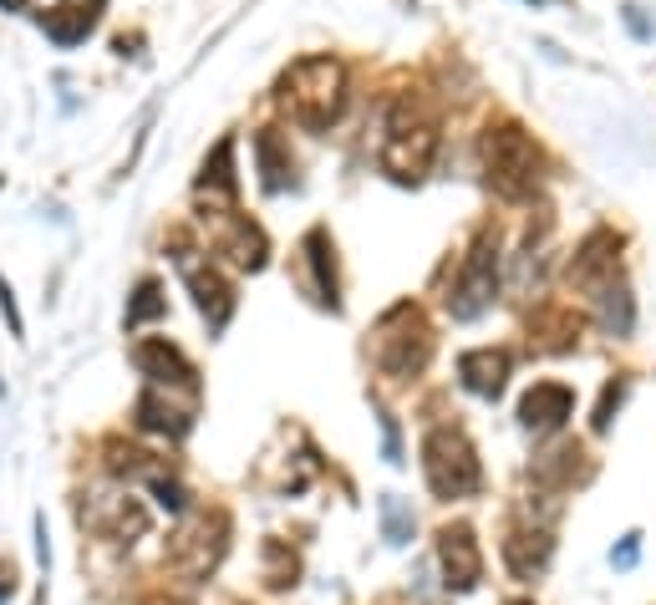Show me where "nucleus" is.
I'll return each instance as SVG.
<instances>
[{
  "mask_svg": "<svg viewBox=\"0 0 656 605\" xmlns=\"http://www.w3.org/2000/svg\"><path fill=\"white\" fill-rule=\"evenodd\" d=\"M438 153V112L422 93H397L387 107V122H381V169L402 179V184H418L422 173L433 169Z\"/></svg>",
  "mask_w": 656,
  "mask_h": 605,
  "instance_id": "nucleus-1",
  "label": "nucleus"
},
{
  "mask_svg": "<svg viewBox=\"0 0 656 605\" xmlns=\"http://www.w3.org/2000/svg\"><path fill=\"white\" fill-rule=\"evenodd\" d=\"M280 102H286L290 122H301L305 132H326L342 118L346 102V66L336 56H301L280 77Z\"/></svg>",
  "mask_w": 656,
  "mask_h": 605,
  "instance_id": "nucleus-2",
  "label": "nucleus"
},
{
  "mask_svg": "<svg viewBox=\"0 0 656 605\" xmlns=\"http://www.w3.org/2000/svg\"><path fill=\"white\" fill-rule=\"evenodd\" d=\"M478 153H484L488 184L499 188L504 198H529L545 184V153H539L535 138L519 122H488Z\"/></svg>",
  "mask_w": 656,
  "mask_h": 605,
  "instance_id": "nucleus-3",
  "label": "nucleus"
},
{
  "mask_svg": "<svg viewBox=\"0 0 656 605\" xmlns=\"http://www.w3.org/2000/svg\"><path fill=\"white\" fill-rule=\"evenodd\" d=\"M433 356V331L422 321V311L412 301H397L387 316L372 326V361H377L392 382H407L418 377Z\"/></svg>",
  "mask_w": 656,
  "mask_h": 605,
  "instance_id": "nucleus-4",
  "label": "nucleus"
},
{
  "mask_svg": "<svg viewBox=\"0 0 656 605\" xmlns=\"http://www.w3.org/2000/svg\"><path fill=\"white\" fill-rule=\"evenodd\" d=\"M422 478L433 488L438 499H469L484 488V468H478V453H473L469 433L463 428H433L422 437Z\"/></svg>",
  "mask_w": 656,
  "mask_h": 605,
  "instance_id": "nucleus-5",
  "label": "nucleus"
},
{
  "mask_svg": "<svg viewBox=\"0 0 656 605\" xmlns=\"http://www.w3.org/2000/svg\"><path fill=\"white\" fill-rule=\"evenodd\" d=\"M494 285H499V229H484L478 245L469 250L459 280H453V295H448V311L453 321H478L494 301Z\"/></svg>",
  "mask_w": 656,
  "mask_h": 605,
  "instance_id": "nucleus-6",
  "label": "nucleus"
},
{
  "mask_svg": "<svg viewBox=\"0 0 656 605\" xmlns=\"http://www.w3.org/2000/svg\"><path fill=\"white\" fill-rule=\"evenodd\" d=\"M224 534H229V519H224L219 509L189 514L184 529H179L173 544H169V565L179 570V575H189V580H204L224 560V544H229Z\"/></svg>",
  "mask_w": 656,
  "mask_h": 605,
  "instance_id": "nucleus-7",
  "label": "nucleus"
},
{
  "mask_svg": "<svg viewBox=\"0 0 656 605\" xmlns=\"http://www.w3.org/2000/svg\"><path fill=\"white\" fill-rule=\"evenodd\" d=\"M438 565H443L448 591H473L484 580V554H478V540H473V525L438 529Z\"/></svg>",
  "mask_w": 656,
  "mask_h": 605,
  "instance_id": "nucleus-8",
  "label": "nucleus"
},
{
  "mask_svg": "<svg viewBox=\"0 0 656 605\" xmlns=\"http://www.w3.org/2000/svg\"><path fill=\"white\" fill-rule=\"evenodd\" d=\"M132 361H138V371L148 377V387H184L189 397L198 392V371L194 361H189L179 346L169 342V336H153V342H138L132 346Z\"/></svg>",
  "mask_w": 656,
  "mask_h": 605,
  "instance_id": "nucleus-9",
  "label": "nucleus"
},
{
  "mask_svg": "<svg viewBox=\"0 0 656 605\" xmlns=\"http://www.w3.org/2000/svg\"><path fill=\"white\" fill-rule=\"evenodd\" d=\"M616 276H621V239L611 235V229H595L576 250V260H570V285L595 295V290H605Z\"/></svg>",
  "mask_w": 656,
  "mask_h": 605,
  "instance_id": "nucleus-10",
  "label": "nucleus"
},
{
  "mask_svg": "<svg viewBox=\"0 0 656 605\" xmlns=\"http://www.w3.org/2000/svg\"><path fill=\"white\" fill-rule=\"evenodd\" d=\"M576 412V392L564 382H535L525 397H519V422L525 433H560L564 422Z\"/></svg>",
  "mask_w": 656,
  "mask_h": 605,
  "instance_id": "nucleus-11",
  "label": "nucleus"
},
{
  "mask_svg": "<svg viewBox=\"0 0 656 605\" xmlns=\"http://www.w3.org/2000/svg\"><path fill=\"white\" fill-rule=\"evenodd\" d=\"M184 276H189V290H194L204 321H209V331H224V321L235 316V290H229V280H224L214 264H194V260H184Z\"/></svg>",
  "mask_w": 656,
  "mask_h": 605,
  "instance_id": "nucleus-12",
  "label": "nucleus"
},
{
  "mask_svg": "<svg viewBox=\"0 0 656 605\" xmlns=\"http://www.w3.org/2000/svg\"><path fill=\"white\" fill-rule=\"evenodd\" d=\"M550 554H555V540L545 529H509V534H504V565H509L514 580L545 575Z\"/></svg>",
  "mask_w": 656,
  "mask_h": 605,
  "instance_id": "nucleus-13",
  "label": "nucleus"
},
{
  "mask_svg": "<svg viewBox=\"0 0 656 605\" xmlns=\"http://www.w3.org/2000/svg\"><path fill=\"white\" fill-rule=\"evenodd\" d=\"M459 377L473 397H499L509 382V352H494V346H478V352L459 356Z\"/></svg>",
  "mask_w": 656,
  "mask_h": 605,
  "instance_id": "nucleus-14",
  "label": "nucleus"
},
{
  "mask_svg": "<svg viewBox=\"0 0 656 605\" xmlns=\"http://www.w3.org/2000/svg\"><path fill=\"white\" fill-rule=\"evenodd\" d=\"M576 342H580V316H570L564 305H545L529 321V346H539V352H570Z\"/></svg>",
  "mask_w": 656,
  "mask_h": 605,
  "instance_id": "nucleus-15",
  "label": "nucleus"
},
{
  "mask_svg": "<svg viewBox=\"0 0 656 605\" xmlns=\"http://www.w3.org/2000/svg\"><path fill=\"white\" fill-rule=\"evenodd\" d=\"M93 26H97V6H56V11L41 15V31H46L56 46H77Z\"/></svg>",
  "mask_w": 656,
  "mask_h": 605,
  "instance_id": "nucleus-16",
  "label": "nucleus"
},
{
  "mask_svg": "<svg viewBox=\"0 0 656 605\" xmlns=\"http://www.w3.org/2000/svg\"><path fill=\"white\" fill-rule=\"evenodd\" d=\"M138 428H148V433L184 437L189 433V408H173V402H163V397H158V387H148V392L138 397Z\"/></svg>",
  "mask_w": 656,
  "mask_h": 605,
  "instance_id": "nucleus-17",
  "label": "nucleus"
},
{
  "mask_svg": "<svg viewBox=\"0 0 656 605\" xmlns=\"http://www.w3.org/2000/svg\"><path fill=\"white\" fill-rule=\"evenodd\" d=\"M305 260H311V270H315V301L321 305H331L336 311V260H331V239H326V229H311L305 235Z\"/></svg>",
  "mask_w": 656,
  "mask_h": 605,
  "instance_id": "nucleus-18",
  "label": "nucleus"
},
{
  "mask_svg": "<svg viewBox=\"0 0 656 605\" xmlns=\"http://www.w3.org/2000/svg\"><path fill=\"white\" fill-rule=\"evenodd\" d=\"M255 159H260V184H265V194H280V188H290L295 179V163L286 159V148H280V138L276 132H260L255 138Z\"/></svg>",
  "mask_w": 656,
  "mask_h": 605,
  "instance_id": "nucleus-19",
  "label": "nucleus"
},
{
  "mask_svg": "<svg viewBox=\"0 0 656 605\" xmlns=\"http://www.w3.org/2000/svg\"><path fill=\"white\" fill-rule=\"evenodd\" d=\"M595 301H601V326L611 331V336H631V321H636V311H631V290L621 285V280H611L605 290H595Z\"/></svg>",
  "mask_w": 656,
  "mask_h": 605,
  "instance_id": "nucleus-20",
  "label": "nucleus"
},
{
  "mask_svg": "<svg viewBox=\"0 0 656 605\" xmlns=\"http://www.w3.org/2000/svg\"><path fill=\"white\" fill-rule=\"evenodd\" d=\"M198 188H219V194H235V138H224V143L214 148V159H204Z\"/></svg>",
  "mask_w": 656,
  "mask_h": 605,
  "instance_id": "nucleus-21",
  "label": "nucleus"
},
{
  "mask_svg": "<svg viewBox=\"0 0 656 605\" xmlns=\"http://www.w3.org/2000/svg\"><path fill=\"white\" fill-rule=\"evenodd\" d=\"M377 514H381V534H387V544H407V540H412L418 519H412V509H407L397 494H381Z\"/></svg>",
  "mask_w": 656,
  "mask_h": 605,
  "instance_id": "nucleus-22",
  "label": "nucleus"
},
{
  "mask_svg": "<svg viewBox=\"0 0 656 605\" xmlns=\"http://www.w3.org/2000/svg\"><path fill=\"white\" fill-rule=\"evenodd\" d=\"M585 453L580 447H560V453H550V463H535V478L539 484H555V488H570L576 484V474L585 468Z\"/></svg>",
  "mask_w": 656,
  "mask_h": 605,
  "instance_id": "nucleus-23",
  "label": "nucleus"
},
{
  "mask_svg": "<svg viewBox=\"0 0 656 605\" xmlns=\"http://www.w3.org/2000/svg\"><path fill=\"white\" fill-rule=\"evenodd\" d=\"M163 311H169V301H163L158 280H143V285H138V295H132V305H128V331H138V326H148V321H158Z\"/></svg>",
  "mask_w": 656,
  "mask_h": 605,
  "instance_id": "nucleus-24",
  "label": "nucleus"
},
{
  "mask_svg": "<svg viewBox=\"0 0 656 605\" xmlns=\"http://www.w3.org/2000/svg\"><path fill=\"white\" fill-rule=\"evenodd\" d=\"M621 397H626V382H605V392H601V408H595V433H611V418H616Z\"/></svg>",
  "mask_w": 656,
  "mask_h": 605,
  "instance_id": "nucleus-25",
  "label": "nucleus"
},
{
  "mask_svg": "<svg viewBox=\"0 0 656 605\" xmlns=\"http://www.w3.org/2000/svg\"><path fill=\"white\" fill-rule=\"evenodd\" d=\"M636 554H642V534H626V540H621V550L611 554V565H616V570H631V565H636Z\"/></svg>",
  "mask_w": 656,
  "mask_h": 605,
  "instance_id": "nucleus-26",
  "label": "nucleus"
},
{
  "mask_svg": "<svg viewBox=\"0 0 656 605\" xmlns=\"http://www.w3.org/2000/svg\"><path fill=\"white\" fill-rule=\"evenodd\" d=\"M11 595H15V565L11 560H0V605L11 601Z\"/></svg>",
  "mask_w": 656,
  "mask_h": 605,
  "instance_id": "nucleus-27",
  "label": "nucleus"
},
{
  "mask_svg": "<svg viewBox=\"0 0 656 605\" xmlns=\"http://www.w3.org/2000/svg\"><path fill=\"white\" fill-rule=\"evenodd\" d=\"M509 605H535V601H509Z\"/></svg>",
  "mask_w": 656,
  "mask_h": 605,
  "instance_id": "nucleus-28",
  "label": "nucleus"
},
{
  "mask_svg": "<svg viewBox=\"0 0 656 605\" xmlns=\"http://www.w3.org/2000/svg\"><path fill=\"white\" fill-rule=\"evenodd\" d=\"M539 6H545V0H539Z\"/></svg>",
  "mask_w": 656,
  "mask_h": 605,
  "instance_id": "nucleus-29",
  "label": "nucleus"
}]
</instances>
